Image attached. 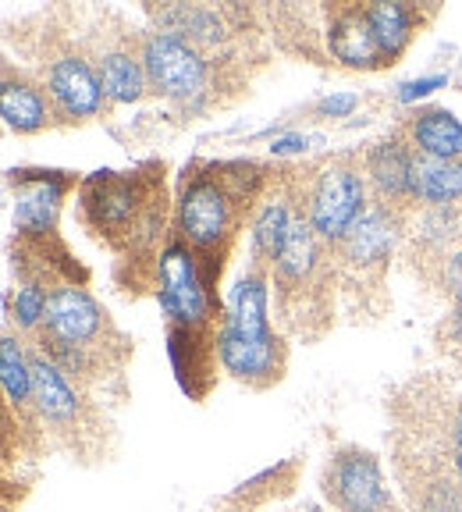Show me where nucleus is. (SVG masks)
<instances>
[{
	"label": "nucleus",
	"instance_id": "nucleus-3",
	"mask_svg": "<svg viewBox=\"0 0 462 512\" xmlns=\"http://www.w3.org/2000/svg\"><path fill=\"white\" fill-rule=\"evenodd\" d=\"M363 214H367V189L359 171L349 164H331L320 171L310 192V217H306L317 239L342 242Z\"/></svg>",
	"mask_w": 462,
	"mask_h": 512
},
{
	"label": "nucleus",
	"instance_id": "nucleus-25",
	"mask_svg": "<svg viewBox=\"0 0 462 512\" xmlns=\"http://www.w3.org/2000/svg\"><path fill=\"white\" fill-rule=\"evenodd\" d=\"M420 512H462V498L455 495L448 484H438V488H434V495L423 502Z\"/></svg>",
	"mask_w": 462,
	"mask_h": 512
},
{
	"label": "nucleus",
	"instance_id": "nucleus-7",
	"mask_svg": "<svg viewBox=\"0 0 462 512\" xmlns=\"http://www.w3.org/2000/svg\"><path fill=\"white\" fill-rule=\"evenodd\" d=\"M47 89L64 118H93L107 96L100 86V75L82 57H61L50 64Z\"/></svg>",
	"mask_w": 462,
	"mask_h": 512
},
{
	"label": "nucleus",
	"instance_id": "nucleus-8",
	"mask_svg": "<svg viewBox=\"0 0 462 512\" xmlns=\"http://www.w3.org/2000/svg\"><path fill=\"white\" fill-rule=\"evenodd\" d=\"M43 324H47L50 338L86 349L104 331V313L82 288H57L47 299V320Z\"/></svg>",
	"mask_w": 462,
	"mask_h": 512
},
{
	"label": "nucleus",
	"instance_id": "nucleus-22",
	"mask_svg": "<svg viewBox=\"0 0 462 512\" xmlns=\"http://www.w3.org/2000/svg\"><path fill=\"white\" fill-rule=\"evenodd\" d=\"M164 22L171 25L168 32H178L182 40L196 43V47H217L224 40V22L217 11L210 8H189V4H178V8L164 11Z\"/></svg>",
	"mask_w": 462,
	"mask_h": 512
},
{
	"label": "nucleus",
	"instance_id": "nucleus-16",
	"mask_svg": "<svg viewBox=\"0 0 462 512\" xmlns=\"http://www.w3.org/2000/svg\"><path fill=\"white\" fill-rule=\"evenodd\" d=\"M395 242V221L388 217V210H367L352 224V232L342 239L345 256L356 260V264H377L384 260Z\"/></svg>",
	"mask_w": 462,
	"mask_h": 512
},
{
	"label": "nucleus",
	"instance_id": "nucleus-28",
	"mask_svg": "<svg viewBox=\"0 0 462 512\" xmlns=\"http://www.w3.org/2000/svg\"><path fill=\"white\" fill-rule=\"evenodd\" d=\"M448 288H452L455 303H459V310H462V249L448 260Z\"/></svg>",
	"mask_w": 462,
	"mask_h": 512
},
{
	"label": "nucleus",
	"instance_id": "nucleus-26",
	"mask_svg": "<svg viewBox=\"0 0 462 512\" xmlns=\"http://www.w3.org/2000/svg\"><path fill=\"white\" fill-rule=\"evenodd\" d=\"M356 104H359L356 93H331V96H324V100H320L317 111L320 114H331V118H345V114L356 111Z\"/></svg>",
	"mask_w": 462,
	"mask_h": 512
},
{
	"label": "nucleus",
	"instance_id": "nucleus-15",
	"mask_svg": "<svg viewBox=\"0 0 462 512\" xmlns=\"http://www.w3.org/2000/svg\"><path fill=\"white\" fill-rule=\"evenodd\" d=\"M413 192L416 200L431 207H452L455 200H462V160L416 157Z\"/></svg>",
	"mask_w": 462,
	"mask_h": 512
},
{
	"label": "nucleus",
	"instance_id": "nucleus-30",
	"mask_svg": "<svg viewBox=\"0 0 462 512\" xmlns=\"http://www.w3.org/2000/svg\"><path fill=\"white\" fill-rule=\"evenodd\" d=\"M452 445H455V452H462V406H459V413H455V420H452Z\"/></svg>",
	"mask_w": 462,
	"mask_h": 512
},
{
	"label": "nucleus",
	"instance_id": "nucleus-2",
	"mask_svg": "<svg viewBox=\"0 0 462 512\" xmlns=\"http://www.w3.org/2000/svg\"><path fill=\"white\" fill-rule=\"evenodd\" d=\"M143 68L157 93L171 100H196L207 86V57L178 32H150L143 40Z\"/></svg>",
	"mask_w": 462,
	"mask_h": 512
},
{
	"label": "nucleus",
	"instance_id": "nucleus-10",
	"mask_svg": "<svg viewBox=\"0 0 462 512\" xmlns=\"http://www.w3.org/2000/svg\"><path fill=\"white\" fill-rule=\"evenodd\" d=\"M327 47L349 68H381L388 64L374 29H370L367 8H345L327 25Z\"/></svg>",
	"mask_w": 462,
	"mask_h": 512
},
{
	"label": "nucleus",
	"instance_id": "nucleus-23",
	"mask_svg": "<svg viewBox=\"0 0 462 512\" xmlns=\"http://www.w3.org/2000/svg\"><path fill=\"white\" fill-rule=\"evenodd\" d=\"M0 381H4V395L11 406L32 402V360L11 335H4L0 342Z\"/></svg>",
	"mask_w": 462,
	"mask_h": 512
},
{
	"label": "nucleus",
	"instance_id": "nucleus-13",
	"mask_svg": "<svg viewBox=\"0 0 462 512\" xmlns=\"http://www.w3.org/2000/svg\"><path fill=\"white\" fill-rule=\"evenodd\" d=\"M409 139H413V146H420V157H462V125L452 111H441V107L416 111L413 121H409Z\"/></svg>",
	"mask_w": 462,
	"mask_h": 512
},
{
	"label": "nucleus",
	"instance_id": "nucleus-14",
	"mask_svg": "<svg viewBox=\"0 0 462 512\" xmlns=\"http://www.w3.org/2000/svg\"><path fill=\"white\" fill-rule=\"evenodd\" d=\"M61 189L64 185L54 182V178H29V182H22V189H18V203H15L18 232L47 235L50 228H54Z\"/></svg>",
	"mask_w": 462,
	"mask_h": 512
},
{
	"label": "nucleus",
	"instance_id": "nucleus-18",
	"mask_svg": "<svg viewBox=\"0 0 462 512\" xmlns=\"http://www.w3.org/2000/svg\"><path fill=\"white\" fill-rule=\"evenodd\" d=\"M100 86H104V93L111 96V100H121V104H132V100H139L146 89V68L143 61H136L132 54H125V50H114V54H104V61H100Z\"/></svg>",
	"mask_w": 462,
	"mask_h": 512
},
{
	"label": "nucleus",
	"instance_id": "nucleus-27",
	"mask_svg": "<svg viewBox=\"0 0 462 512\" xmlns=\"http://www.w3.org/2000/svg\"><path fill=\"white\" fill-rule=\"evenodd\" d=\"M438 86H445V75H431V79H416V82H406L399 93L402 104H409V100H416V96H427L434 93Z\"/></svg>",
	"mask_w": 462,
	"mask_h": 512
},
{
	"label": "nucleus",
	"instance_id": "nucleus-29",
	"mask_svg": "<svg viewBox=\"0 0 462 512\" xmlns=\"http://www.w3.org/2000/svg\"><path fill=\"white\" fill-rule=\"evenodd\" d=\"M303 146H306V139H303V136H285V139H274L271 150H274V153H299Z\"/></svg>",
	"mask_w": 462,
	"mask_h": 512
},
{
	"label": "nucleus",
	"instance_id": "nucleus-24",
	"mask_svg": "<svg viewBox=\"0 0 462 512\" xmlns=\"http://www.w3.org/2000/svg\"><path fill=\"white\" fill-rule=\"evenodd\" d=\"M47 299L36 285H22L11 299V313H15L18 328H36L47 320Z\"/></svg>",
	"mask_w": 462,
	"mask_h": 512
},
{
	"label": "nucleus",
	"instance_id": "nucleus-31",
	"mask_svg": "<svg viewBox=\"0 0 462 512\" xmlns=\"http://www.w3.org/2000/svg\"><path fill=\"white\" fill-rule=\"evenodd\" d=\"M455 477H459V488H462V452H455Z\"/></svg>",
	"mask_w": 462,
	"mask_h": 512
},
{
	"label": "nucleus",
	"instance_id": "nucleus-1",
	"mask_svg": "<svg viewBox=\"0 0 462 512\" xmlns=\"http://www.w3.org/2000/svg\"><path fill=\"white\" fill-rule=\"evenodd\" d=\"M217 356L231 377L249 384H271L281 370V342L267 320V281L246 274L231 292V310L217 331Z\"/></svg>",
	"mask_w": 462,
	"mask_h": 512
},
{
	"label": "nucleus",
	"instance_id": "nucleus-11",
	"mask_svg": "<svg viewBox=\"0 0 462 512\" xmlns=\"http://www.w3.org/2000/svg\"><path fill=\"white\" fill-rule=\"evenodd\" d=\"M32 402H36V413L57 427L72 424L79 416V399H75L72 384L47 356H32Z\"/></svg>",
	"mask_w": 462,
	"mask_h": 512
},
{
	"label": "nucleus",
	"instance_id": "nucleus-21",
	"mask_svg": "<svg viewBox=\"0 0 462 512\" xmlns=\"http://www.w3.org/2000/svg\"><path fill=\"white\" fill-rule=\"evenodd\" d=\"M292 210H288V203L281 200V196H271V200L263 203L260 214H256L253 221V249L256 256H263V260H278L281 246H285L288 239V228H292Z\"/></svg>",
	"mask_w": 462,
	"mask_h": 512
},
{
	"label": "nucleus",
	"instance_id": "nucleus-19",
	"mask_svg": "<svg viewBox=\"0 0 462 512\" xmlns=\"http://www.w3.org/2000/svg\"><path fill=\"white\" fill-rule=\"evenodd\" d=\"M0 111H4V121L18 132H36L47 121V104L36 86L29 82H15L4 79V89H0Z\"/></svg>",
	"mask_w": 462,
	"mask_h": 512
},
{
	"label": "nucleus",
	"instance_id": "nucleus-4",
	"mask_svg": "<svg viewBox=\"0 0 462 512\" xmlns=\"http://www.w3.org/2000/svg\"><path fill=\"white\" fill-rule=\"evenodd\" d=\"M235 196L239 192H231L224 175H200L185 182L182 196H178V232H182V239L196 249H214L231 228Z\"/></svg>",
	"mask_w": 462,
	"mask_h": 512
},
{
	"label": "nucleus",
	"instance_id": "nucleus-17",
	"mask_svg": "<svg viewBox=\"0 0 462 512\" xmlns=\"http://www.w3.org/2000/svg\"><path fill=\"white\" fill-rule=\"evenodd\" d=\"M367 18H370V29H374L377 43H381L384 57H388V64H391L395 57L402 54V50L409 47V40H413V29H416L413 8L381 0V4H370Z\"/></svg>",
	"mask_w": 462,
	"mask_h": 512
},
{
	"label": "nucleus",
	"instance_id": "nucleus-6",
	"mask_svg": "<svg viewBox=\"0 0 462 512\" xmlns=\"http://www.w3.org/2000/svg\"><path fill=\"white\" fill-rule=\"evenodd\" d=\"M160 306L178 328H200L210 313L207 285L200 278V264L192 256V246L171 242L160 253Z\"/></svg>",
	"mask_w": 462,
	"mask_h": 512
},
{
	"label": "nucleus",
	"instance_id": "nucleus-12",
	"mask_svg": "<svg viewBox=\"0 0 462 512\" xmlns=\"http://www.w3.org/2000/svg\"><path fill=\"white\" fill-rule=\"evenodd\" d=\"M367 171H370V182L377 185V192H381V196H391V200L416 196V192H413L416 157H413V150L402 143V139H381V143L370 150Z\"/></svg>",
	"mask_w": 462,
	"mask_h": 512
},
{
	"label": "nucleus",
	"instance_id": "nucleus-9",
	"mask_svg": "<svg viewBox=\"0 0 462 512\" xmlns=\"http://www.w3.org/2000/svg\"><path fill=\"white\" fill-rule=\"evenodd\" d=\"M139 203H143L139 178L100 175L86 185V210L100 232H121L128 224H136Z\"/></svg>",
	"mask_w": 462,
	"mask_h": 512
},
{
	"label": "nucleus",
	"instance_id": "nucleus-5",
	"mask_svg": "<svg viewBox=\"0 0 462 512\" xmlns=\"http://www.w3.org/2000/svg\"><path fill=\"white\" fill-rule=\"evenodd\" d=\"M324 491L342 512H395L381 466L367 448H342L327 466Z\"/></svg>",
	"mask_w": 462,
	"mask_h": 512
},
{
	"label": "nucleus",
	"instance_id": "nucleus-20",
	"mask_svg": "<svg viewBox=\"0 0 462 512\" xmlns=\"http://www.w3.org/2000/svg\"><path fill=\"white\" fill-rule=\"evenodd\" d=\"M313 260H317V232H313L310 221L295 217L285 246H281L278 260H274V271L285 281H303L313 271Z\"/></svg>",
	"mask_w": 462,
	"mask_h": 512
}]
</instances>
